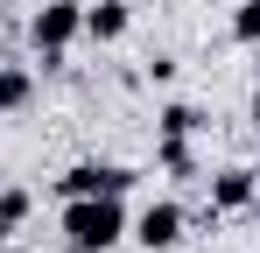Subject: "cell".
I'll return each instance as SVG.
<instances>
[{
	"mask_svg": "<svg viewBox=\"0 0 260 253\" xmlns=\"http://www.w3.org/2000/svg\"><path fill=\"white\" fill-rule=\"evenodd\" d=\"M127 239V197H63V253H113Z\"/></svg>",
	"mask_w": 260,
	"mask_h": 253,
	"instance_id": "1",
	"label": "cell"
},
{
	"mask_svg": "<svg viewBox=\"0 0 260 253\" xmlns=\"http://www.w3.org/2000/svg\"><path fill=\"white\" fill-rule=\"evenodd\" d=\"M85 36V0H43L28 14V42L43 56V71H63V49Z\"/></svg>",
	"mask_w": 260,
	"mask_h": 253,
	"instance_id": "2",
	"label": "cell"
},
{
	"mask_svg": "<svg viewBox=\"0 0 260 253\" xmlns=\"http://www.w3.org/2000/svg\"><path fill=\"white\" fill-rule=\"evenodd\" d=\"M141 183V169H120V162H71L56 176V197H127Z\"/></svg>",
	"mask_w": 260,
	"mask_h": 253,
	"instance_id": "3",
	"label": "cell"
},
{
	"mask_svg": "<svg viewBox=\"0 0 260 253\" xmlns=\"http://www.w3.org/2000/svg\"><path fill=\"white\" fill-rule=\"evenodd\" d=\"M183 232H190V211L169 204V197L148 204V211L127 225V239H134V246H148V253H176V246H183Z\"/></svg>",
	"mask_w": 260,
	"mask_h": 253,
	"instance_id": "4",
	"label": "cell"
},
{
	"mask_svg": "<svg viewBox=\"0 0 260 253\" xmlns=\"http://www.w3.org/2000/svg\"><path fill=\"white\" fill-rule=\"evenodd\" d=\"M204 190H211V218H232V211H253L260 204V169H246V162H225L218 176H204Z\"/></svg>",
	"mask_w": 260,
	"mask_h": 253,
	"instance_id": "5",
	"label": "cell"
},
{
	"mask_svg": "<svg viewBox=\"0 0 260 253\" xmlns=\"http://www.w3.org/2000/svg\"><path fill=\"white\" fill-rule=\"evenodd\" d=\"M127 28H134V7H127V0H85V42L106 49V42H120Z\"/></svg>",
	"mask_w": 260,
	"mask_h": 253,
	"instance_id": "6",
	"label": "cell"
},
{
	"mask_svg": "<svg viewBox=\"0 0 260 253\" xmlns=\"http://www.w3.org/2000/svg\"><path fill=\"white\" fill-rule=\"evenodd\" d=\"M204 126H211V120H204L190 99H169V106L155 113V134H169V141H190V134H204Z\"/></svg>",
	"mask_w": 260,
	"mask_h": 253,
	"instance_id": "7",
	"label": "cell"
},
{
	"mask_svg": "<svg viewBox=\"0 0 260 253\" xmlns=\"http://www.w3.org/2000/svg\"><path fill=\"white\" fill-rule=\"evenodd\" d=\"M28 99H36V71H28V64H0V120L21 113Z\"/></svg>",
	"mask_w": 260,
	"mask_h": 253,
	"instance_id": "8",
	"label": "cell"
},
{
	"mask_svg": "<svg viewBox=\"0 0 260 253\" xmlns=\"http://www.w3.org/2000/svg\"><path fill=\"white\" fill-rule=\"evenodd\" d=\"M155 162L169 169V176H197V155H190V141H169V134H155Z\"/></svg>",
	"mask_w": 260,
	"mask_h": 253,
	"instance_id": "9",
	"label": "cell"
},
{
	"mask_svg": "<svg viewBox=\"0 0 260 253\" xmlns=\"http://www.w3.org/2000/svg\"><path fill=\"white\" fill-rule=\"evenodd\" d=\"M232 42H246L253 64H260V0H239V7H232Z\"/></svg>",
	"mask_w": 260,
	"mask_h": 253,
	"instance_id": "10",
	"label": "cell"
},
{
	"mask_svg": "<svg viewBox=\"0 0 260 253\" xmlns=\"http://www.w3.org/2000/svg\"><path fill=\"white\" fill-rule=\"evenodd\" d=\"M28 204H36V197H28L21 183H7V190H0V218H7V225H21V218H28Z\"/></svg>",
	"mask_w": 260,
	"mask_h": 253,
	"instance_id": "11",
	"label": "cell"
},
{
	"mask_svg": "<svg viewBox=\"0 0 260 253\" xmlns=\"http://www.w3.org/2000/svg\"><path fill=\"white\" fill-rule=\"evenodd\" d=\"M176 78V56H148V84H169Z\"/></svg>",
	"mask_w": 260,
	"mask_h": 253,
	"instance_id": "12",
	"label": "cell"
},
{
	"mask_svg": "<svg viewBox=\"0 0 260 253\" xmlns=\"http://www.w3.org/2000/svg\"><path fill=\"white\" fill-rule=\"evenodd\" d=\"M246 120H253V134H260V84H253V99H246Z\"/></svg>",
	"mask_w": 260,
	"mask_h": 253,
	"instance_id": "13",
	"label": "cell"
},
{
	"mask_svg": "<svg viewBox=\"0 0 260 253\" xmlns=\"http://www.w3.org/2000/svg\"><path fill=\"white\" fill-rule=\"evenodd\" d=\"M7 239H14V225H7V218H0V246H7Z\"/></svg>",
	"mask_w": 260,
	"mask_h": 253,
	"instance_id": "14",
	"label": "cell"
}]
</instances>
